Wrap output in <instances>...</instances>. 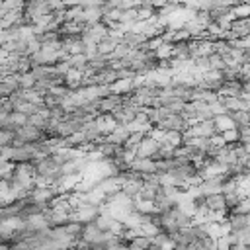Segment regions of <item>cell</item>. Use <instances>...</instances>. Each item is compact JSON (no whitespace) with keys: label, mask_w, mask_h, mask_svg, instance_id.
Returning <instances> with one entry per match:
<instances>
[{"label":"cell","mask_w":250,"mask_h":250,"mask_svg":"<svg viewBox=\"0 0 250 250\" xmlns=\"http://www.w3.org/2000/svg\"><path fill=\"white\" fill-rule=\"evenodd\" d=\"M225 66H227V62H225L223 55H219V53L209 55V70H223Z\"/></svg>","instance_id":"cell-21"},{"label":"cell","mask_w":250,"mask_h":250,"mask_svg":"<svg viewBox=\"0 0 250 250\" xmlns=\"http://www.w3.org/2000/svg\"><path fill=\"white\" fill-rule=\"evenodd\" d=\"M229 225H230V232H236V230H242V229H248V217L246 215H240V213H230L229 215Z\"/></svg>","instance_id":"cell-16"},{"label":"cell","mask_w":250,"mask_h":250,"mask_svg":"<svg viewBox=\"0 0 250 250\" xmlns=\"http://www.w3.org/2000/svg\"><path fill=\"white\" fill-rule=\"evenodd\" d=\"M160 143H166V145H172L178 148L184 145V135H182V131H164V137Z\"/></svg>","instance_id":"cell-18"},{"label":"cell","mask_w":250,"mask_h":250,"mask_svg":"<svg viewBox=\"0 0 250 250\" xmlns=\"http://www.w3.org/2000/svg\"><path fill=\"white\" fill-rule=\"evenodd\" d=\"M0 242H4V238H2V234H0Z\"/></svg>","instance_id":"cell-41"},{"label":"cell","mask_w":250,"mask_h":250,"mask_svg":"<svg viewBox=\"0 0 250 250\" xmlns=\"http://www.w3.org/2000/svg\"><path fill=\"white\" fill-rule=\"evenodd\" d=\"M109 88H111V94L127 96V94L135 92V82H133V78H119L113 84H109Z\"/></svg>","instance_id":"cell-10"},{"label":"cell","mask_w":250,"mask_h":250,"mask_svg":"<svg viewBox=\"0 0 250 250\" xmlns=\"http://www.w3.org/2000/svg\"><path fill=\"white\" fill-rule=\"evenodd\" d=\"M62 2H64V6H66V8H70V6H80V2H82V0H62Z\"/></svg>","instance_id":"cell-37"},{"label":"cell","mask_w":250,"mask_h":250,"mask_svg":"<svg viewBox=\"0 0 250 250\" xmlns=\"http://www.w3.org/2000/svg\"><path fill=\"white\" fill-rule=\"evenodd\" d=\"M230 115H232V119H234V123H236V129H240V127H248V125H250V111L240 109V111H232Z\"/></svg>","instance_id":"cell-20"},{"label":"cell","mask_w":250,"mask_h":250,"mask_svg":"<svg viewBox=\"0 0 250 250\" xmlns=\"http://www.w3.org/2000/svg\"><path fill=\"white\" fill-rule=\"evenodd\" d=\"M96 123H98V129H100V133L105 137L107 133H111L119 123L115 121V117H113V113H100L98 117H96Z\"/></svg>","instance_id":"cell-7"},{"label":"cell","mask_w":250,"mask_h":250,"mask_svg":"<svg viewBox=\"0 0 250 250\" xmlns=\"http://www.w3.org/2000/svg\"><path fill=\"white\" fill-rule=\"evenodd\" d=\"M129 51H131V47H127L125 43H119L113 51H111V55H109V61H121V59H125L127 55H129Z\"/></svg>","instance_id":"cell-23"},{"label":"cell","mask_w":250,"mask_h":250,"mask_svg":"<svg viewBox=\"0 0 250 250\" xmlns=\"http://www.w3.org/2000/svg\"><path fill=\"white\" fill-rule=\"evenodd\" d=\"M227 176H219V178H207L199 182V191L201 195H213V193H223V182Z\"/></svg>","instance_id":"cell-3"},{"label":"cell","mask_w":250,"mask_h":250,"mask_svg":"<svg viewBox=\"0 0 250 250\" xmlns=\"http://www.w3.org/2000/svg\"><path fill=\"white\" fill-rule=\"evenodd\" d=\"M209 141H211V145H213V146H219V148H223V146L227 145L221 133H215V135H211V137H209Z\"/></svg>","instance_id":"cell-34"},{"label":"cell","mask_w":250,"mask_h":250,"mask_svg":"<svg viewBox=\"0 0 250 250\" xmlns=\"http://www.w3.org/2000/svg\"><path fill=\"white\" fill-rule=\"evenodd\" d=\"M223 135V139H225V143L227 145H234V143H240V131L234 127V129H229V131H225V133H221Z\"/></svg>","instance_id":"cell-28"},{"label":"cell","mask_w":250,"mask_h":250,"mask_svg":"<svg viewBox=\"0 0 250 250\" xmlns=\"http://www.w3.org/2000/svg\"><path fill=\"white\" fill-rule=\"evenodd\" d=\"M2 6H4L6 12H23L25 0H4Z\"/></svg>","instance_id":"cell-26"},{"label":"cell","mask_w":250,"mask_h":250,"mask_svg":"<svg viewBox=\"0 0 250 250\" xmlns=\"http://www.w3.org/2000/svg\"><path fill=\"white\" fill-rule=\"evenodd\" d=\"M189 125H191V123H189L182 113L166 115V117H162V119L156 123V127L162 129V131H184V129H188Z\"/></svg>","instance_id":"cell-1"},{"label":"cell","mask_w":250,"mask_h":250,"mask_svg":"<svg viewBox=\"0 0 250 250\" xmlns=\"http://www.w3.org/2000/svg\"><path fill=\"white\" fill-rule=\"evenodd\" d=\"M107 66H109V55L98 53L92 59H88V74H96V72H100V70H104Z\"/></svg>","instance_id":"cell-9"},{"label":"cell","mask_w":250,"mask_h":250,"mask_svg":"<svg viewBox=\"0 0 250 250\" xmlns=\"http://www.w3.org/2000/svg\"><path fill=\"white\" fill-rule=\"evenodd\" d=\"M12 92H16V90L10 84H6L4 80H0V98H8Z\"/></svg>","instance_id":"cell-35"},{"label":"cell","mask_w":250,"mask_h":250,"mask_svg":"<svg viewBox=\"0 0 250 250\" xmlns=\"http://www.w3.org/2000/svg\"><path fill=\"white\" fill-rule=\"evenodd\" d=\"M129 135H131V131L127 129V125H117L111 133H107L104 139L105 141H109V143H115V145H125V141L129 139Z\"/></svg>","instance_id":"cell-11"},{"label":"cell","mask_w":250,"mask_h":250,"mask_svg":"<svg viewBox=\"0 0 250 250\" xmlns=\"http://www.w3.org/2000/svg\"><path fill=\"white\" fill-rule=\"evenodd\" d=\"M143 182H145V178H129V180H127V182L121 186V191H123L125 195H129V197L137 199V197L141 195Z\"/></svg>","instance_id":"cell-8"},{"label":"cell","mask_w":250,"mask_h":250,"mask_svg":"<svg viewBox=\"0 0 250 250\" xmlns=\"http://www.w3.org/2000/svg\"><path fill=\"white\" fill-rule=\"evenodd\" d=\"M10 242H0V250H10Z\"/></svg>","instance_id":"cell-38"},{"label":"cell","mask_w":250,"mask_h":250,"mask_svg":"<svg viewBox=\"0 0 250 250\" xmlns=\"http://www.w3.org/2000/svg\"><path fill=\"white\" fill-rule=\"evenodd\" d=\"M113 117H115V121L117 123H121V125H125V123H129V121H133L135 117H137V111L133 109V107H127V105H119L115 111H113Z\"/></svg>","instance_id":"cell-12"},{"label":"cell","mask_w":250,"mask_h":250,"mask_svg":"<svg viewBox=\"0 0 250 250\" xmlns=\"http://www.w3.org/2000/svg\"><path fill=\"white\" fill-rule=\"evenodd\" d=\"M172 51H174V43H162L154 53H156V61H168L172 59Z\"/></svg>","instance_id":"cell-19"},{"label":"cell","mask_w":250,"mask_h":250,"mask_svg":"<svg viewBox=\"0 0 250 250\" xmlns=\"http://www.w3.org/2000/svg\"><path fill=\"white\" fill-rule=\"evenodd\" d=\"M143 139H145V133H131L123 146H125V148H135V150H137V146L141 145Z\"/></svg>","instance_id":"cell-29"},{"label":"cell","mask_w":250,"mask_h":250,"mask_svg":"<svg viewBox=\"0 0 250 250\" xmlns=\"http://www.w3.org/2000/svg\"><path fill=\"white\" fill-rule=\"evenodd\" d=\"M232 18H250V2H240L232 6Z\"/></svg>","instance_id":"cell-22"},{"label":"cell","mask_w":250,"mask_h":250,"mask_svg":"<svg viewBox=\"0 0 250 250\" xmlns=\"http://www.w3.org/2000/svg\"><path fill=\"white\" fill-rule=\"evenodd\" d=\"M100 51H98V45H86V49H84V55L88 57V59H92L94 55H98Z\"/></svg>","instance_id":"cell-36"},{"label":"cell","mask_w":250,"mask_h":250,"mask_svg":"<svg viewBox=\"0 0 250 250\" xmlns=\"http://www.w3.org/2000/svg\"><path fill=\"white\" fill-rule=\"evenodd\" d=\"M209 107H211V111H213V115H215V117H217V115H223V113H229V109L225 107L223 100H217V102L209 104Z\"/></svg>","instance_id":"cell-32"},{"label":"cell","mask_w":250,"mask_h":250,"mask_svg":"<svg viewBox=\"0 0 250 250\" xmlns=\"http://www.w3.org/2000/svg\"><path fill=\"white\" fill-rule=\"evenodd\" d=\"M230 213H240V215H248L250 213V195H246V197H242L240 201H238V205H234L230 211H229V215Z\"/></svg>","instance_id":"cell-25"},{"label":"cell","mask_w":250,"mask_h":250,"mask_svg":"<svg viewBox=\"0 0 250 250\" xmlns=\"http://www.w3.org/2000/svg\"><path fill=\"white\" fill-rule=\"evenodd\" d=\"M102 236H104V230L92 221V223H86L82 227V234L80 238L86 242V244H100L102 242Z\"/></svg>","instance_id":"cell-4"},{"label":"cell","mask_w":250,"mask_h":250,"mask_svg":"<svg viewBox=\"0 0 250 250\" xmlns=\"http://www.w3.org/2000/svg\"><path fill=\"white\" fill-rule=\"evenodd\" d=\"M35 82H37V78H35L31 72L20 74V88H23V90H27V88H35Z\"/></svg>","instance_id":"cell-27"},{"label":"cell","mask_w":250,"mask_h":250,"mask_svg":"<svg viewBox=\"0 0 250 250\" xmlns=\"http://www.w3.org/2000/svg\"><path fill=\"white\" fill-rule=\"evenodd\" d=\"M242 146H244V150H246V152H248V156H250V143H244Z\"/></svg>","instance_id":"cell-39"},{"label":"cell","mask_w":250,"mask_h":250,"mask_svg":"<svg viewBox=\"0 0 250 250\" xmlns=\"http://www.w3.org/2000/svg\"><path fill=\"white\" fill-rule=\"evenodd\" d=\"M129 170H135V172H139V174H156V160L154 158H135L133 162H131V168Z\"/></svg>","instance_id":"cell-6"},{"label":"cell","mask_w":250,"mask_h":250,"mask_svg":"<svg viewBox=\"0 0 250 250\" xmlns=\"http://www.w3.org/2000/svg\"><path fill=\"white\" fill-rule=\"evenodd\" d=\"M205 203H207L209 211H229V207H227V199H225L223 193L207 195V197H205Z\"/></svg>","instance_id":"cell-13"},{"label":"cell","mask_w":250,"mask_h":250,"mask_svg":"<svg viewBox=\"0 0 250 250\" xmlns=\"http://www.w3.org/2000/svg\"><path fill=\"white\" fill-rule=\"evenodd\" d=\"M102 18H104V10H102V6H90V8H84V23H86V25L100 23Z\"/></svg>","instance_id":"cell-14"},{"label":"cell","mask_w":250,"mask_h":250,"mask_svg":"<svg viewBox=\"0 0 250 250\" xmlns=\"http://www.w3.org/2000/svg\"><path fill=\"white\" fill-rule=\"evenodd\" d=\"M129 250H145V248H139V246H135V244H129Z\"/></svg>","instance_id":"cell-40"},{"label":"cell","mask_w":250,"mask_h":250,"mask_svg":"<svg viewBox=\"0 0 250 250\" xmlns=\"http://www.w3.org/2000/svg\"><path fill=\"white\" fill-rule=\"evenodd\" d=\"M64 227V230H66V234H70L72 238H80V234H82V223H76V221H68L66 225H62Z\"/></svg>","instance_id":"cell-24"},{"label":"cell","mask_w":250,"mask_h":250,"mask_svg":"<svg viewBox=\"0 0 250 250\" xmlns=\"http://www.w3.org/2000/svg\"><path fill=\"white\" fill-rule=\"evenodd\" d=\"M121 104H123L121 94H109V96L98 100V109H100V113H113Z\"/></svg>","instance_id":"cell-5"},{"label":"cell","mask_w":250,"mask_h":250,"mask_svg":"<svg viewBox=\"0 0 250 250\" xmlns=\"http://www.w3.org/2000/svg\"><path fill=\"white\" fill-rule=\"evenodd\" d=\"M230 246H232V238H230V234L219 236V238L215 240V250H230Z\"/></svg>","instance_id":"cell-30"},{"label":"cell","mask_w":250,"mask_h":250,"mask_svg":"<svg viewBox=\"0 0 250 250\" xmlns=\"http://www.w3.org/2000/svg\"><path fill=\"white\" fill-rule=\"evenodd\" d=\"M162 43H166L164 41V37L162 35H154V37H150V39H146V49H150V51H156Z\"/></svg>","instance_id":"cell-33"},{"label":"cell","mask_w":250,"mask_h":250,"mask_svg":"<svg viewBox=\"0 0 250 250\" xmlns=\"http://www.w3.org/2000/svg\"><path fill=\"white\" fill-rule=\"evenodd\" d=\"M158 146H160V143L156 139H152L150 135H145V139L137 146V156L139 158H154L158 152Z\"/></svg>","instance_id":"cell-2"},{"label":"cell","mask_w":250,"mask_h":250,"mask_svg":"<svg viewBox=\"0 0 250 250\" xmlns=\"http://www.w3.org/2000/svg\"><path fill=\"white\" fill-rule=\"evenodd\" d=\"M221 100H223L225 107L229 109V113L244 109V100H242L240 96H225V98H221ZM244 111H246V109H244Z\"/></svg>","instance_id":"cell-17"},{"label":"cell","mask_w":250,"mask_h":250,"mask_svg":"<svg viewBox=\"0 0 250 250\" xmlns=\"http://www.w3.org/2000/svg\"><path fill=\"white\" fill-rule=\"evenodd\" d=\"M14 135H16V131H10V129H0V146H8V145H12Z\"/></svg>","instance_id":"cell-31"},{"label":"cell","mask_w":250,"mask_h":250,"mask_svg":"<svg viewBox=\"0 0 250 250\" xmlns=\"http://www.w3.org/2000/svg\"><path fill=\"white\" fill-rule=\"evenodd\" d=\"M213 121H215L217 133H225V131H229V129H234V127H236V123H234V119H232V115H230V113L217 115Z\"/></svg>","instance_id":"cell-15"}]
</instances>
